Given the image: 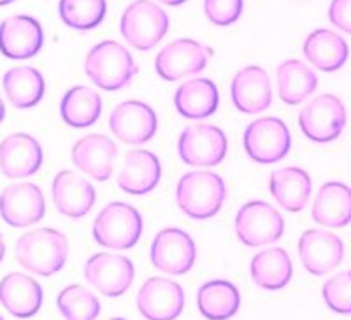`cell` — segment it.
I'll return each mask as SVG.
<instances>
[{
	"instance_id": "cell-18",
	"label": "cell",
	"mask_w": 351,
	"mask_h": 320,
	"mask_svg": "<svg viewBox=\"0 0 351 320\" xmlns=\"http://www.w3.org/2000/svg\"><path fill=\"white\" fill-rule=\"evenodd\" d=\"M43 162V146L30 134H11L0 143V171L4 172V176H34L40 169Z\"/></svg>"
},
{
	"instance_id": "cell-16",
	"label": "cell",
	"mask_w": 351,
	"mask_h": 320,
	"mask_svg": "<svg viewBox=\"0 0 351 320\" xmlns=\"http://www.w3.org/2000/svg\"><path fill=\"white\" fill-rule=\"evenodd\" d=\"M43 27L36 18L16 14L0 23V53L11 60L32 58L43 49Z\"/></svg>"
},
{
	"instance_id": "cell-40",
	"label": "cell",
	"mask_w": 351,
	"mask_h": 320,
	"mask_svg": "<svg viewBox=\"0 0 351 320\" xmlns=\"http://www.w3.org/2000/svg\"><path fill=\"white\" fill-rule=\"evenodd\" d=\"M5 118V104H4V100H2V97H0V124L4 122Z\"/></svg>"
},
{
	"instance_id": "cell-27",
	"label": "cell",
	"mask_w": 351,
	"mask_h": 320,
	"mask_svg": "<svg viewBox=\"0 0 351 320\" xmlns=\"http://www.w3.org/2000/svg\"><path fill=\"white\" fill-rule=\"evenodd\" d=\"M302 52L307 60L324 72L339 71L350 55L346 41L328 28H318L309 34L304 41Z\"/></svg>"
},
{
	"instance_id": "cell-21",
	"label": "cell",
	"mask_w": 351,
	"mask_h": 320,
	"mask_svg": "<svg viewBox=\"0 0 351 320\" xmlns=\"http://www.w3.org/2000/svg\"><path fill=\"white\" fill-rule=\"evenodd\" d=\"M43 301V287L32 276L9 273L0 280V303L16 319H32L39 313Z\"/></svg>"
},
{
	"instance_id": "cell-39",
	"label": "cell",
	"mask_w": 351,
	"mask_h": 320,
	"mask_svg": "<svg viewBox=\"0 0 351 320\" xmlns=\"http://www.w3.org/2000/svg\"><path fill=\"white\" fill-rule=\"evenodd\" d=\"M4 255H5V241H4V236H2V232H0V262L4 260Z\"/></svg>"
},
{
	"instance_id": "cell-10",
	"label": "cell",
	"mask_w": 351,
	"mask_h": 320,
	"mask_svg": "<svg viewBox=\"0 0 351 320\" xmlns=\"http://www.w3.org/2000/svg\"><path fill=\"white\" fill-rule=\"evenodd\" d=\"M213 49L193 39H178L156 55L155 69L165 81H178L206 69Z\"/></svg>"
},
{
	"instance_id": "cell-35",
	"label": "cell",
	"mask_w": 351,
	"mask_h": 320,
	"mask_svg": "<svg viewBox=\"0 0 351 320\" xmlns=\"http://www.w3.org/2000/svg\"><path fill=\"white\" fill-rule=\"evenodd\" d=\"M325 304L339 315H351V269L337 273L324 285Z\"/></svg>"
},
{
	"instance_id": "cell-5",
	"label": "cell",
	"mask_w": 351,
	"mask_h": 320,
	"mask_svg": "<svg viewBox=\"0 0 351 320\" xmlns=\"http://www.w3.org/2000/svg\"><path fill=\"white\" fill-rule=\"evenodd\" d=\"M169 30L167 12L152 0H134L120 21V32L132 48L149 52Z\"/></svg>"
},
{
	"instance_id": "cell-36",
	"label": "cell",
	"mask_w": 351,
	"mask_h": 320,
	"mask_svg": "<svg viewBox=\"0 0 351 320\" xmlns=\"http://www.w3.org/2000/svg\"><path fill=\"white\" fill-rule=\"evenodd\" d=\"M244 9V0H204V12L211 23L228 27L236 23Z\"/></svg>"
},
{
	"instance_id": "cell-33",
	"label": "cell",
	"mask_w": 351,
	"mask_h": 320,
	"mask_svg": "<svg viewBox=\"0 0 351 320\" xmlns=\"http://www.w3.org/2000/svg\"><path fill=\"white\" fill-rule=\"evenodd\" d=\"M106 0H60L58 14L67 27L76 30H92L106 18Z\"/></svg>"
},
{
	"instance_id": "cell-20",
	"label": "cell",
	"mask_w": 351,
	"mask_h": 320,
	"mask_svg": "<svg viewBox=\"0 0 351 320\" xmlns=\"http://www.w3.org/2000/svg\"><path fill=\"white\" fill-rule=\"evenodd\" d=\"M232 102L246 115L262 113L272 104V89L267 72L258 65H250L239 71L232 80Z\"/></svg>"
},
{
	"instance_id": "cell-24",
	"label": "cell",
	"mask_w": 351,
	"mask_h": 320,
	"mask_svg": "<svg viewBox=\"0 0 351 320\" xmlns=\"http://www.w3.org/2000/svg\"><path fill=\"white\" fill-rule=\"evenodd\" d=\"M313 220L330 229L346 227L351 222V188L341 181L322 185L313 203Z\"/></svg>"
},
{
	"instance_id": "cell-23",
	"label": "cell",
	"mask_w": 351,
	"mask_h": 320,
	"mask_svg": "<svg viewBox=\"0 0 351 320\" xmlns=\"http://www.w3.org/2000/svg\"><path fill=\"white\" fill-rule=\"evenodd\" d=\"M160 178L162 164L155 153L149 150H130L118 174V187L132 196H144L156 188Z\"/></svg>"
},
{
	"instance_id": "cell-38",
	"label": "cell",
	"mask_w": 351,
	"mask_h": 320,
	"mask_svg": "<svg viewBox=\"0 0 351 320\" xmlns=\"http://www.w3.org/2000/svg\"><path fill=\"white\" fill-rule=\"evenodd\" d=\"M158 2H162V4H165V5H172V8H176V5L184 4L186 0H158Z\"/></svg>"
},
{
	"instance_id": "cell-6",
	"label": "cell",
	"mask_w": 351,
	"mask_h": 320,
	"mask_svg": "<svg viewBox=\"0 0 351 320\" xmlns=\"http://www.w3.org/2000/svg\"><path fill=\"white\" fill-rule=\"evenodd\" d=\"M348 113L343 100L332 93H324L304 106L299 115V127L307 139L330 143L343 134Z\"/></svg>"
},
{
	"instance_id": "cell-15",
	"label": "cell",
	"mask_w": 351,
	"mask_h": 320,
	"mask_svg": "<svg viewBox=\"0 0 351 320\" xmlns=\"http://www.w3.org/2000/svg\"><path fill=\"white\" fill-rule=\"evenodd\" d=\"M299 255L307 273L324 276L343 262L344 243L334 232L309 229L299 240Z\"/></svg>"
},
{
	"instance_id": "cell-9",
	"label": "cell",
	"mask_w": 351,
	"mask_h": 320,
	"mask_svg": "<svg viewBox=\"0 0 351 320\" xmlns=\"http://www.w3.org/2000/svg\"><path fill=\"white\" fill-rule=\"evenodd\" d=\"M178 150L188 165L211 168L227 157L228 139L223 130L215 125H190L181 134Z\"/></svg>"
},
{
	"instance_id": "cell-3",
	"label": "cell",
	"mask_w": 351,
	"mask_h": 320,
	"mask_svg": "<svg viewBox=\"0 0 351 320\" xmlns=\"http://www.w3.org/2000/svg\"><path fill=\"white\" fill-rule=\"evenodd\" d=\"M227 199L223 178L209 171L188 172L178 183L176 201L181 212L193 220H208L221 209Z\"/></svg>"
},
{
	"instance_id": "cell-17",
	"label": "cell",
	"mask_w": 351,
	"mask_h": 320,
	"mask_svg": "<svg viewBox=\"0 0 351 320\" xmlns=\"http://www.w3.org/2000/svg\"><path fill=\"white\" fill-rule=\"evenodd\" d=\"M137 308L148 320H176L184 308V293L169 278H149L137 294Z\"/></svg>"
},
{
	"instance_id": "cell-42",
	"label": "cell",
	"mask_w": 351,
	"mask_h": 320,
	"mask_svg": "<svg viewBox=\"0 0 351 320\" xmlns=\"http://www.w3.org/2000/svg\"><path fill=\"white\" fill-rule=\"evenodd\" d=\"M109 320H127V319H109Z\"/></svg>"
},
{
	"instance_id": "cell-34",
	"label": "cell",
	"mask_w": 351,
	"mask_h": 320,
	"mask_svg": "<svg viewBox=\"0 0 351 320\" xmlns=\"http://www.w3.org/2000/svg\"><path fill=\"white\" fill-rule=\"evenodd\" d=\"M56 306L65 320H95L100 315V301L83 285H69L58 294Z\"/></svg>"
},
{
	"instance_id": "cell-14",
	"label": "cell",
	"mask_w": 351,
	"mask_h": 320,
	"mask_svg": "<svg viewBox=\"0 0 351 320\" xmlns=\"http://www.w3.org/2000/svg\"><path fill=\"white\" fill-rule=\"evenodd\" d=\"M112 134L127 144H144L158 130V118L152 106L141 100H125L109 116Z\"/></svg>"
},
{
	"instance_id": "cell-7",
	"label": "cell",
	"mask_w": 351,
	"mask_h": 320,
	"mask_svg": "<svg viewBox=\"0 0 351 320\" xmlns=\"http://www.w3.org/2000/svg\"><path fill=\"white\" fill-rule=\"evenodd\" d=\"M291 136L287 124L274 116H265L247 125L244 133V150L258 164H274L288 155Z\"/></svg>"
},
{
	"instance_id": "cell-2",
	"label": "cell",
	"mask_w": 351,
	"mask_h": 320,
	"mask_svg": "<svg viewBox=\"0 0 351 320\" xmlns=\"http://www.w3.org/2000/svg\"><path fill=\"white\" fill-rule=\"evenodd\" d=\"M84 72L99 89L118 92L136 78L137 65L123 45L116 41H102L88 52Z\"/></svg>"
},
{
	"instance_id": "cell-37",
	"label": "cell",
	"mask_w": 351,
	"mask_h": 320,
	"mask_svg": "<svg viewBox=\"0 0 351 320\" xmlns=\"http://www.w3.org/2000/svg\"><path fill=\"white\" fill-rule=\"evenodd\" d=\"M328 20L343 32L351 34V0H332Z\"/></svg>"
},
{
	"instance_id": "cell-43",
	"label": "cell",
	"mask_w": 351,
	"mask_h": 320,
	"mask_svg": "<svg viewBox=\"0 0 351 320\" xmlns=\"http://www.w3.org/2000/svg\"><path fill=\"white\" fill-rule=\"evenodd\" d=\"M0 320H4V317H2V315H0Z\"/></svg>"
},
{
	"instance_id": "cell-4",
	"label": "cell",
	"mask_w": 351,
	"mask_h": 320,
	"mask_svg": "<svg viewBox=\"0 0 351 320\" xmlns=\"http://www.w3.org/2000/svg\"><path fill=\"white\" fill-rule=\"evenodd\" d=\"M143 234V216L127 203H109L93 222V238L99 244L112 250L136 247Z\"/></svg>"
},
{
	"instance_id": "cell-29",
	"label": "cell",
	"mask_w": 351,
	"mask_h": 320,
	"mask_svg": "<svg viewBox=\"0 0 351 320\" xmlns=\"http://www.w3.org/2000/svg\"><path fill=\"white\" fill-rule=\"evenodd\" d=\"M250 271L256 287L263 290H280L290 284L293 268L287 250L274 247L256 253L252 260Z\"/></svg>"
},
{
	"instance_id": "cell-8",
	"label": "cell",
	"mask_w": 351,
	"mask_h": 320,
	"mask_svg": "<svg viewBox=\"0 0 351 320\" xmlns=\"http://www.w3.org/2000/svg\"><path fill=\"white\" fill-rule=\"evenodd\" d=\"M285 220L281 213L263 201H250L237 212L236 234L246 247L272 244L283 236Z\"/></svg>"
},
{
	"instance_id": "cell-31",
	"label": "cell",
	"mask_w": 351,
	"mask_h": 320,
	"mask_svg": "<svg viewBox=\"0 0 351 320\" xmlns=\"http://www.w3.org/2000/svg\"><path fill=\"white\" fill-rule=\"evenodd\" d=\"M318 87V76L304 62L285 60L278 67V90L285 104H302Z\"/></svg>"
},
{
	"instance_id": "cell-28",
	"label": "cell",
	"mask_w": 351,
	"mask_h": 320,
	"mask_svg": "<svg viewBox=\"0 0 351 320\" xmlns=\"http://www.w3.org/2000/svg\"><path fill=\"white\" fill-rule=\"evenodd\" d=\"M4 92L9 102L18 109H30L43 100L46 81L37 69L30 65H16L2 78Z\"/></svg>"
},
{
	"instance_id": "cell-12",
	"label": "cell",
	"mask_w": 351,
	"mask_h": 320,
	"mask_svg": "<svg viewBox=\"0 0 351 320\" xmlns=\"http://www.w3.org/2000/svg\"><path fill=\"white\" fill-rule=\"evenodd\" d=\"M197 259L195 241L181 229L167 227L160 231L152 243V262L167 275H184Z\"/></svg>"
},
{
	"instance_id": "cell-25",
	"label": "cell",
	"mask_w": 351,
	"mask_h": 320,
	"mask_svg": "<svg viewBox=\"0 0 351 320\" xmlns=\"http://www.w3.org/2000/svg\"><path fill=\"white\" fill-rule=\"evenodd\" d=\"M178 113L188 120H204L215 115L219 104V92L215 81L195 78L181 84L174 95Z\"/></svg>"
},
{
	"instance_id": "cell-26",
	"label": "cell",
	"mask_w": 351,
	"mask_h": 320,
	"mask_svg": "<svg viewBox=\"0 0 351 320\" xmlns=\"http://www.w3.org/2000/svg\"><path fill=\"white\" fill-rule=\"evenodd\" d=\"M269 190L276 203L287 212L299 213L306 208L307 201L311 197L313 183L311 178L300 168H283L271 174Z\"/></svg>"
},
{
	"instance_id": "cell-32",
	"label": "cell",
	"mask_w": 351,
	"mask_h": 320,
	"mask_svg": "<svg viewBox=\"0 0 351 320\" xmlns=\"http://www.w3.org/2000/svg\"><path fill=\"white\" fill-rule=\"evenodd\" d=\"M60 115L74 128L92 127L102 115V99L88 87H74L62 99Z\"/></svg>"
},
{
	"instance_id": "cell-22",
	"label": "cell",
	"mask_w": 351,
	"mask_h": 320,
	"mask_svg": "<svg viewBox=\"0 0 351 320\" xmlns=\"http://www.w3.org/2000/svg\"><path fill=\"white\" fill-rule=\"evenodd\" d=\"M53 203L69 218H83L95 205V188L74 171H60L53 180Z\"/></svg>"
},
{
	"instance_id": "cell-1",
	"label": "cell",
	"mask_w": 351,
	"mask_h": 320,
	"mask_svg": "<svg viewBox=\"0 0 351 320\" xmlns=\"http://www.w3.org/2000/svg\"><path fill=\"white\" fill-rule=\"evenodd\" d=\"M69 241L64 232L51 227L25 232L16 243V259L27 271L53 276L65 266Z\"/></svg>"
},
{
	"instance_id": "cell-41",
	"label": "cell",
	"mask_w": 351,
	"mask_h": 320,
	"mask_svg": "<svg viewBox=\"0 0 351 320\" xmlns=\"http://www.w3.org/2000/svg\"><path fill=\"white\" fill-rule=\"evenodd\" d=\"M12 2H14V0H0V8H4V5L12 4Z\"/></svg>"
},
{
	"instance_id": "cell-19",
	"label": "cell",
	"mask_w": 351,
	"mask_h": 320,
	"mask_svg": "<svg viewBox=\"0 0 351 320\" xmlns=\"http://www.w3.org/2000/svg\"><path fill=\"white\" fill-rule=\"evenodd\" d=\"M116 155V144L102 134H88L76 141L72 148L74 165L97 181H106L111 178Z\"/></svg>"
},
{
	"instance_id": "cell-11",
	"label": "cell",
	"mask_w": 351,
	"mask_h": 320,
	"mask_svg": "<svg viewBox=\"0 0 351 320\" xmlns=\"http://www.w3.org/2000/svg\"><path fill=\"white\" fill-rule=\"evenodd\" d=\"M46 215V199L36 183H12L0 192V216L11 227L37 224Z\"/></svg>"
},
{
	"instance_id": "cell-13",
	"label": "cell",
	"mask_w": 351,
	"mask_h": 320,
	"mask_svg": "<svg viewBox=\"0 0 351 320\" xmlns=\"http://www.w3.org/2000/svg\"><path fill=\"white\" fill-rule=\"evenodd\" d=\"M136 276L132 260L114 253H95L84 264V278L99 293L108 297H118L130 288Z\"/></svg>"
},
{
	"instance_id": "cell-30",
	"label": "cell",
	"mask_w": 351,
	"mask_h": 320,
	"mask_svg": "<svg viewBox=\"0 0 351 320\" xmlns=\"http://www.w3.org/2000/svg\"><path fill=\"white\" fill-rule=\"evenodd\" d=\"M197 306L208 320H228L241 308V294L232 282L211 280L197 293Z\"/></svg>"
}]
</instances>
